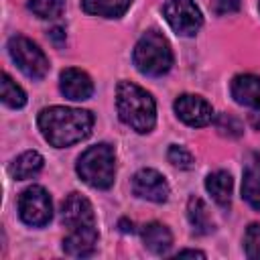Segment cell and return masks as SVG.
<instances>
[{"label":"cell","mask_w":260,"mask_h":260,"mask_svg":"<svg viewBox=\"0 0 260 260\" xmlns=\"http://www.w3.org/2000/svg\"><path fill=\"white\" fill-rule=\"evenodd\" d=\"M246 256L252 260H260V223H250L244 236Z\"/></svg>","instance_id":"7402d4cb"},{"label":"cell","mask_w":260,"mask_h":260,"mask_svg":"<svg viewBox=\"0 0 260 260\" xmlns=\"http://www.w3.org/2000/svg\"><path fill=\"white\" fill-rule=\"evenodd\" d=\"M187 217H189L193 234H197V236H207L215 230V223L209 215V209L203 203V199H199V197H191L187 201Z\"/></svg>","instance_id":"2e32d148"},{"label":"cell","mask_w":260,"mask_h":260,"mask_svg":"<svg viewBox=\"0 0 260 260\" xmlns=\"http://www.w3.org/2000/svg\"><path fill=\"white\" fill-rule=\"evenodd\" d=\"M132 191L136 197L152 203H165L171 193L167 179L154 169H140L132 177Z\"/></svg>","instance_id":"30bf717a"},{"label":"cell","mask_w":260,"mask_h":260,"mask_svg":"<svg viewBox=\"0 0 260 260\" xmlns=\"http://www.w3.org/2000/svg\"><path fill=\"white\" fill-rule=\"evenodd\" d=\"M77 175L93 189H110L116 177V154L106 142L93 144L81 152L75 165Z\"/></svg>","instance_id":"277c9868"},{"label":"cell","mask_w":260,"mask_h":260,"mask_svg":"<svg viewBox=\"0 0 260 260\" xmlns=\"http://www.w3.org/2000/svg\"><path fill=\"white\" fill-rule=\"evenodd\" d=\"M39 130L43 138L55 146L65 148L75 142L85 140L93 128V114L89 110L79 108H65V106H51L39 112Z\"/></svg>","instance_id":"6da1fadb"},{"label":"cell","mask_w":260,"mask_h":260,"mask_svg":"<svg viewBox=\"0 0 260 260\" xmlns=\"http://www.w3.org/2000/svg\"><path fill=\"white\" fill-rule=\"evenodd\" d=\"M167 158L177 169H191L193 162H195L193 160V154L185 146H181V144H171L169 150H167Z\"/></svg>","instance_id":"603a6c76"},{"label":"cell","mask_w":260,"mask_h":260,"mask_svg":"<svg viewBox=\"0 0 260 260\" xmlns=\"http://www.w3.org/2000/svg\"><path fill=\"white\" fill-rule=\"evenodd\" d=\"M215 14H232L240 8V0H211Z\"/></svg>","instance_id":"d4e9b609"},{"label":"cell","mask_w":260,"mask_h":260,"mask_svg":"<svg viewBox=\"0 0 260 260\" xmlns=\"http://www.w3.org/2000/svg\"><path fill=\"white\" fill-rule=\"evenodd\" d=\"M26 6L39 18H59L65 10V0H28Z\"/></svg>","instance_id":"44dd1931"},{"label":"cell","mask_w":260,"mask_h":260,"mask_svg":"<svg viewBox=\"0 0 260 260\" xmlns=\"http://www.w3.org/2000/svg\"><path fill=\"white\" fill-rule=\"evenodd\" d=\"M140 236H142L144 246L152 254H158V256L167 254L169 248L173 246V234H171V230L165 223H158V221H150V223L142 225Z\"/></svg>","instance_id":"5bb4252c"},{"label":"cell","mask_w":260,"mask_h":260,"mask_svg":"<svg viewBox=\"0 0 260 260\" xmlns=\"http://www.w3.org/2000/svg\"><path fill=\"white\" fill-rule=\"evenodd\" d=\"M248 165H252L256 171H260V152H254V154H252V160H250Z\"/></svg>","instance_id":"83f0119b"},{"label":"cell","mask_w":260,"mask_h":260,"mask_svg":"<svg viewBox=\"0 0 260 260\" xmlns=\"http://www.w3.org/2000/svg\"><path fill=\"white\" fill-rule=\"evenodd\" d=\"M132 61L142 75L160 77L173 67V51L165 35L158 30L144 32L132 51Z\"/></svg>","instance_id":"3957f363"},{"label":"cell","mask_w":260,"mask_h":260,"mask_svg":"<svg viewBox=\"0 0 260 260\" xmlns=\"http://www.w3.org/2000/svg\"><path fill=\"white\" fill-rule=\"evenodd\" d=\"M162 16L181 37H193L203 24L201 10L193 0H167L162 6Z\"/></svg>","instance_id":"52a82bcc"},{"label":"cell","mask_w":260,"mask_h":260,"mask_svg":"<svg viewBox=\"0 0 260 260\" xmlns=\"http://www.w3.org/2000/svg\"><path fill=\"white\" fill-rule=\"evenodd\" d=\"M232 98L246 108L260 110V77L252 73L236 75L232 81Z\"/></svg>","instance_id":"7c38bea8"},{"label":"cell","mask_w":260,"mask_h":260,"mask_svg":"<svg viewBox=\"0 0 260 260\" xmlns=\"http://www.w3.org/2000/svg\"><path fill=\"white\" fill-rule=\"evenodd\" d=\"M132 0H81V8L87 14L104 16V18H120L128 8Z\"/></svg>","instance_id":"ac0fdd59"},{"label":"cell","mask_w":260,"mask_h":260,"mask_svg":"<svg viewBox=\"0 0 260 260\" xmlns=\"http://www.w3.org/2000/svg\"><path fill=\"white\" fill-rule=\"evenodd\" d=\"M95 244H98V228L75 230L69 232L67 238L63 240V252L73 258H85L95 252Z\"/></svg>","instance_id":"4fadbf2b"},{"label":"cell","mask_w":260,"mask_h":260,"mask_svg":"<svg viewBox=\"0 0 260 260\" xmlns=\"http://www.w3.org/2000/svg\"><path fill=\"white\" fill-rule=\"evenodd\" d=\"M18 215L30 228H43L53 217V203L41 185L26 187L18 197Z\"/></svg>","instance_id":"8992f818"},{"label":"cell","mask_w":260,"mask_h":260,"mask_svg":"<svg viewBox=\"0 0 260 260\" xmlns=\"http://www.w3.org/2000/svg\"><path fill=\"white\" fill-rule=\"evenodd\" d=\"M205 189H207V193L211 195V199H213L219 207H230L234 181H232V175H230L228 171L209 173L207 179H205Z\"/></svg>","instance_id":"9a60e30c"},{"label":"cell","mask_w":260,"mask_h":260,"mask_svg":"<svg viewBox=\"0 0 260 260\" xmlns=\"http://www.w3.org/2000/svg\"><path fill=\"white\" fill-rule=\"evenodd\" d=\"M177 256H193V258L197 256V258H205V254L199 252V250H179Z\"/></svg>","instance_id":"484cf974"},{"label":"cell","mask_w":260,"mask_h":260,"mask_svg":"<svg viewBox=\"0 0 260 260\" xmlns=\"http://www.w3.org/2000/svg\"><path fill=\"white\" fill-rule=\"evenodd\" d=\"M215 126H217V130H219V134H223V136H232V138H236V136H240L242 134V122L238 120V118H234L232 114H223V116H219L217 118V122H215Z\"/></svg>","instance_id":"cb8c5ba5"},{"label":"cell","mask_w":260,"mask_h":260,"mask_svg":"<svg viewBox=\"0 0 260 260\" xmlns=\"http://www.w3.org/2000/svg\"><path fill=\"white\" fill-rule=\"evenodd\" d=\"M0 98H2V104L8 106V108H22L26 104V93L22 91V87L8 73H2Z\"/></svg>","instance_id":"ffe728a7"},{"label":"cell","mask_w":260,"mask_h":260,"mask_svg":"<svg viewBox=\"0 0 260 260\" xmlns=\"http://www.w3.org/2000/svg\"><path fill=\"white\" fill-rule=\"evenodd\" d=\"M43 156L37 152V150H24L22 154H18L10 167H8V173L12 179L16 181H24V179H30L35 177L41 169H43Z\"/></svg>","instance_id":"e0dca14e"},{"label":"cell","mask_w":260,"mask_h":260,"mask_svg":"<svg viewBox=\"0 0 260 260\" xmlns=\"http://www.w3.org/2000/svg\"><path fill=\"white\" fill-rule=\"evenodd\" d=\"M61 221L69 232L95 228V213L89 199L81 193H69L61 205Z\"/></svg>","instance_id":"ba28073f"},{"label":"cell","mask_w":260,"mask_h":260,"mask_svg":"<svg viewBox=\"0 0 260 260\" xmlns=\"http://www.w3.org/2000/svg\"><path fill=\"white\" fill-rule=\"evenodd\" d=\"M120 230H122L124 234H128V232H134V228H132V221L128 223L126 219H120Z\"/></svg>","instance_id":"4316f807"},{"label":"cell","mask_w":260,"mask_h":260,"mask_svg":"<svg viewBox=\"0 0 260 260\" xmlns=\"http://www.w3.org/2000/svg\"><path fill=\"white\" fill-rule=\"evenodd\" d=\"M59 89L67 100L81 102V100H89L91 98L93 81L85 71L75 69V67H67L59 75Z\"/></svg>","instance_id":"8fae6325"},{"label":"cell","mask_w":260,"mask_h":260,"mask_svg":"<svg viewBox=\"0 0 260 260\" xmlns=\"http://www.w3.org/2000/svg\"><path fill=\"white\" fill-rule=\"evenodd\" d=\"M116 108L120 120L136 130L146 134L156 124V104L152 95L132 81H120L116 87Z\"/></svg>","instance_id":"7a4b0ae2"},{"label":"cell","mask_w":260,"mask_h":260,"mask_svg":"<svg viewBox=\"0 0 260 260\" xmlns=\"http://www.w3.org/2000/svg\"><path fill=\"white\" fill-rule=\"evenodd\" d=\"M242 197L252 209L260 211V171L252 165H248L242 175Z\"/></svg>","instance_id":"d6986e66"},{"label":"cell","mask_w":260,"mask_h":260,"mask_svg":"<svg viewBox=\"0 0 260 260\" xmlns=\"http://www.w3.org/2000/svg\"><path fill=\"white\" fill-rule=\"evenodd\" d=\"M175 114L181 122L191 128L207 126L213 120V108L207 100L193 93H183L175 100Z\"/></svg>","instance_id":"9c48e42d"},{"label":"cell","mask_w":260,"mask_h":260,"mask_svg":"<svg viewBox=\"0 0 260 260\" xmlns=\"http://www.w3.org/2000/svg\"><path fill=\"white\" fill-rule=\"evenodd\" d=\"M8 55L16 63V67L30 79H43L49 71V59L43 49L22 35H14L8 39Z\"/></svg>","instance_id":"5b68a950"}]
</instances>
